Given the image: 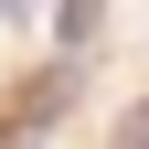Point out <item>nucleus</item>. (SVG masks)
Listing matches in <instances>:
<instances>
[{"instance_id":"1","label":"nucleus","mask_w":149,"mask_h":149,"mask_svg":"<svg viewBox=\"0 0 149 149\" xmlns=\"http://www.w3.org/2000/svg\"><path fill=\"white\" fill-rule=\"evenodd\" d=\"M96 22H107V0H64V22H53V32H64V43H96Z\"/></svg>"},{"instance_id":"2","label":"nucleus","mask_w":149,"mask_h":149,"mask_svg":"<svg viewBox=\"0 0 149 149\" xmlns=\"http://www.w3.org/2000/svg\"><path fill=\"white\" fill-rule=\"evenodd\" d=\"M22 11H32V0H0V22H22Z\"/></svg>"}]
</instances>
